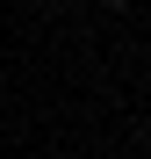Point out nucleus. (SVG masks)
I'll return each instance as SVG.
<instances>
[]
</instances>
